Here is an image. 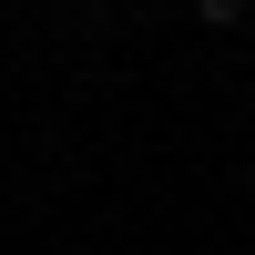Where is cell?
Instances as JSON below:
<instances>
[{
  "instance_id": "cell-1",
  "label": "cell",
  "mask_w": 255,
  "mask_h": 255,
  "mask_svg": "<svg viewBox=\"0 0 255 255\" xmlns=\"http://www.w3.org/2000/svg\"><path fill=\"white\" fill-rule=\"evenodd\" d=\"M194 10H204V31H235V20L255 10V0H194Z\"/></svg>"
}]
</instances>
